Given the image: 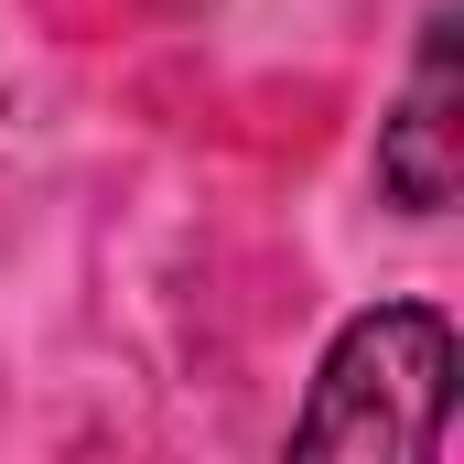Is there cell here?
<instances>
[{"label":"cell","instance_id":"6da1fadb","mask_svg":"<svg viewBox=\"0 0 464 464\" xmlns=\"http://www.w3.org/2000/svg\"><path fill=\"white\" fill-rule=\"evenodd\" d=\"M454 324L432 303H378L314 367V400L292 421V454L346 464H432L454 432Z\"/></svg>","mask_w":464,"mask_h":464},{"label":"cell","instance_id":"7a4b0ae2","mask_svg":"<svg viewBox=\"0 0 464 464\" xmlns=\"http://www.w3.org/2000/svg\"><path fill=\"white\" fill-rule=\"evenodd\" d=\"M378 184H389V206H411V217H443L464 184V76H454V11H432L421 22V65H411V98L400 119L378 130Z\"/></svg>","mask_w":464,"mask_h":464}]
</instances>
